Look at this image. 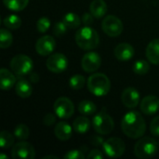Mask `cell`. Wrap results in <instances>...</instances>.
I'll use <instances>...</instances> for the list:
<instances>
[{
  "mask_svg": "<svg viewBox=\"0 0 159 159\" xmlns=\"http://www.w3.org/2000/svg\"><path fill=\"white\" fill-rule=\"evenodd\" d=\"M90 128V121L86 116H78L73 123V129L75 132L83 134L89 131Z\"/></svg>",
  "mask_w": 159,
  "mask_h": 159,
  "instance_id": "obj_22",
  "label": "cell"
},
{
  "mask_svg": "<svg viewBox=\"0 0 159 159\" xmlns=\"http://www.w3.org/2000/svg\"><path fill=\"white\" fill-rule=\"evenodd\" d=\"M33 67L34 63L32 59L24 54H18L14 56L10 61L11 70L19 77H22L30 74L33 70Z\"/></svg>",
  "mask_w": 159,
  "mask_h": 159,
  "instance_id": "obj_6",
  "label": "cell"
},
{
  "mask_svg": "<svg viewBox=\"0 0 159 159\" xmlns=\"http://www.w3.org/2000/svg\"><path fill=\"white\" fill-rule=\"evenodd\" d=\"M16 84V76L7 69L0 70V89L2 90H9Z\"/></svg>",
  "mask_w": 159,
  "mask_h": 159,
  "instance_id": "obj_17",
  "label": "cell"
},
{
  "mask_svg": "<svg viewBox=\"0 0 159 159\" xmlns=\"http://www.w3.org/2000/svg\"><path fill=\"white\" fill-rule=\"evenodd\" d=\"M15 136L12 135L8 131L3 130L0 133V146L2 149H8L9 147L14 145Z\"/></svg>",
  "mask_w": 159,
  "mask_h": 159,
  "instance_id": "obj_27",
  "label": "cell"
},
{
  "mask_svg": "<svg viewBox=\"0 0 159 159\" xmlns=\"http://www.w3.org/2000/svg\"><path fill=\"white\" fill-rule=\"evenodd\" d=\"M3 3L7 8L12 11H20L27 7L29 0H3Z\"/></svg>",
  "mask_w": 159,
  "mask_h": 159,
  "instance_id": "obj_24",
  "label": "cell"
},
{
  "mask_svg": "<svg viewBox=\"0 0 159 159\" xmlns=\"http://www.w3.org/2000/svg\"><path fill=\"white\" fill-rule=\"evenodd\" d=\"M67 29H68V27H67V25L65 24V22L63 20L62 21H58L53 26V34L56 36L60 37V36H62L63 34H65Z\"/></svg>",
  "mask_w": 159,
  "mask_h": 159,
  "instance_id": "obj_33",
  "label": "cell"
},
{
  "mask_svg": "<svg viewBox=\"0 0 159 159\" xmlns=\"http://www.w3.org/2000/svg\"><path fill=\"white\" fill-rule=\"evenodd\" d=\"M75 42L80 48L90 50L98 47L100 37L97 31L90 26L85 25L75 33Z\"/></svg>",
  "mask_w": 159,
  "mask_h": 159,
  "instance_id": "obj_2",
  "label": "cell"
},
{
  "mask_svg": "<svg viewBox=\"0 0 159 159\" xmlns=\"http://www.w3.org/2000/svg\"><path fill=\"white\" fill-rule=\"evenodd\" d=\"M89 12L96 19L102 18L107 12V5L104 0H93L89 6Z\"/></svg>",
  "mask_w": 159,
  "mask_h": 159,
  "instance_id": "obj_20",
  "label": "cell"
},
{
  "mask_svg": "<svg viewBox=\"0 0 159 159\" xmlns=\"http://www.w3.org/2000/svg\"><path fill=\"white\" fill-rule=\"evenodd\" d=\"M94 21V16L91 13H84L82 16V22L86 26H90L93 24Z\"/></svg>",
  "mask_w": 159,
  "mask_h": 159,
  "instance_id": "obj_37",
  "label": "cell"
},
{
  "mask_svg": "<svg viewBox=\"0 0 159 159\" xmlns=\"http://www.w3.org/2000/svg\"><path fill=\"white\" fill-rule=\"evenodd\" d=\"M158 148V143L150 137H144L139 140L134 146V155L141 159L153 157Z\"/></svg>",
  "mask_w": 159,
  "mask_h": 159,
  "instance_id": "obj_4",
  "label": "cell"
},
{
  "mask_svg": "<svg viewBox=\"0 0 159 159\" xmlns=\"http://www.w3.org/2000/svg\"><path fill=\"white\" fill-rule=\"evenodd\" d=\"M158 144H159V142H158Z\"/></svg>",
  "mask_w": 159,
  "mask_h": 159,
  "instance_id": "obj_42",
  "label": "cell"
},
{
  "mask_svg": "<svg viewBox=\"0 0 159 159\" xmlns=\"http://www.w3.org/2000/svg\"><path fill=\"white\" fill-rule=\"evenodd\" d=\"M102 31L111 37H116L123 32V23L119 18L114 15L105 17L102 22Z\"/></svg>",
  "mask_w": 159,
  "mask_h": 159,
  "instance_id": "obj_8",
  "label": "cell"
},
{
  "mask_svg": "<svg viewBox=\"0 0 159 159\" xmlns=\"http://www.w3.org/2000/svg\"><path fill=\"white\" fill-rule=\"evenodd\" d=\"M54 112L58 117L67 119L72 117L75 113V106L73 102L66 97H60L54 102Z\"/></svg>",
  "mask_w": 159,
  "mask_h": 159,
  "instance_id": "obj_9",
  "label": "cell"
},
{
  "mask_svg": "<svg viewBox=\"0 0 159 159\" xmlns=\"http://www.w3.org/2000/svg\"><path fill=\"white\" fill-rule=\"evenodd\" d=\"M90 143H91V144H92L93 146L99 147V146H101V145L102 146V144H103V143H104V140H103V138L101 137V136H92L91 139H90Z\"/></svg>",
  "mask_w": 159,
  "mask_h": 159,
  "instance_id": "obj_39",
  "label": "cell"
},
{
  "mask_svg": "<svg viewBox=\"0 0 159 159\" xmlns=\"http://www.w3.org/2000/svg\"><path fill=\"white\" fill-rule=\"evenodd\" d=\"M13 42V36L7 29L2 28L0 30V47L1 48L5 49L11 46Z\"/></svg>",
  "mask_w": 159,
  "mask_h": 159,
  "instance_id": "obj_28",
  "label": "cell"
},
{
  "mask_svg": "<svg viewBox=\"0 0 159 159\" xmlns=\"http://www.w3.org/2000/svg\"><path fill=\"white\" fill-rule=\"evenodd\" d=\"M56 47V42L51 35H44L35 43V50L41 56L50 55Z\"/></svg>",
  "mask_w": 159,
  "mask_h": 159,
  "instance_id": "obj_13",
  "label": "cell"
},
{
  "mask_svg": "<svg viewBox=\"0 0 159 159\" xmlns=\"http://www.w3.org/2000/svg\"><path fill=\"white\" fill-rule=\"evenodd\" d=\"M41 159H59V157H55V156H45Z\"/></svg>",
  "mask_w": 159,
  "mask_h": 159,
  "instance_id": "obj_40",
  "label": "cell"
},
{
  "mask_svg": "<svg viewBox=\"0 0 159 159\" xmlns=\"http://www.w3.org/2000/svg\"><path fill=\"white\" fill-rule=\"evenodd\" d=\"M142 112L146 116H153L159 110V99L157 96L149 95L144 97L140 104Z\"/></svg>",
  "mask_w": 159,
  "mask_h": 159,
  "instance_id": "obj_15",
  "label": "cell"
},
{
  "mask_svg": "<svg viewBox=\"0 0 159 159\" xmlns=\"http://www.w3.org/2000/svg\"><path fill=\"white\" fill-rule=\"evenodd\" d=\"M54 133L57 139L60 141H68L73 134L72 127L65 121H61L56 124L54 129Z\"/></svg>",
  "mask_w": 159,
  "mask_h": 159,
  "instance_id": "obj_18",
  "label": "cell"
},
{
  "mask_svg": "<svg viewBox=\"0 0 159 159\" xmlns=\"http://www.w3.org/2000/svg\"><path fill=\"white\" fill-rule=\"evenodd\" d=\"M150 131L154 136L159 137V116L155 117L152 120L150 125Z\"/></svg>",
  "mask_w": 159,
  "mask_h": 159,
  "instance_id": "obj_35",
  "label": "cell"
},
{
  "mask_svg": "<svg viewBox=\"0 0 159 159\" xmlns=\"http://www.w3.org/2000/svg\"><path fill=\"white\" fill-rule=\"evenodd\" d=\"M123 133L130 139H139L146 131V123L143 116L137 111L127 113L121 121Z\"/></svg>",
  "mask_w": 159,
  "mask_h": 159,
  "instance_id": "obj_1",
  "label": "cell"
},
{
  "mask_svg": "<svg viewBox=\"0 0 159 159\" xmlns=\"http://www.w3.org/2000/svg\"><path fill=\"white\" fill-rule=\"evenodd\" d=\"M56 122V116H54V114H51V113H48L47 114L44 118H43V123L44 125L49 127V126H52L54 123Z\"/></svg>",
  "mask_w": 159,
  "mask_h": 159,
  "instance_id": "obj_36",
  "label": "cell"
},
{
  "mask_svg": "<svg viewBox=\"0 0 159 159\" xmlns=\"http://www.w3.org/2000/svg\"><path fill=\"white\" fill-rule=\"evenodd\" d=\"M50 20L48 17H41L37 21H36V29L39 33L43 34L46 33L49 27H50Z\"/></svg>",
  "mask_w": 159,
  "mask_h": 159,
  "instance_id": "obj_32",
  "label": "cell"
},
{
  "mask_svg": "<svg viewBox=\"0 0 159 159\" xmlns=\"http://www.w3.org/2000/svg\"><path fill=\"white\" fill-rule=\"evenodd\" d=\"M85 83H86L85 77L81 75H75L69 80V85H70L71 89H73L75 90L81 89L85 86Z\"/></svg>",
  "mask_w": 159,
  "mask_h": 159,
  "instance_id": "obj_31",
  "label": "cell"
},
{
  "mask_svg": "<svg viewBox=\"0 0 159 159\" xmlns=\"http://www.w3.org/2000/svg\"><path fill=\"white\" fill-rule=\"evenodd\" d=\"M86 157L83 151L80 150H71L69 152H67L63 158L64 159H84Z\"/></svg>",
  "mask_w": 159,
  "mask_h": 159,
  "instance_id": "obj_34",
  "label": "cell"
},
{
  "mask_svg": "<svg viewBox=\"0 0 159 159\" xmlns=\"http://www.w3.org/2000/svg\"><path fill=\"white\" fill-rule=\"evenodd\" d=\"M103 154L100 151V150H98V149H94V150H92V151H90L89 153V155H88V157H87V158H92V159H102L103 158Z\"/></svg>",
  "mask_w": 159,
  "mask_h": 159,
  "instance_id": "obj_38",
  "label": "cell"
},
{
  "mask_svg": "<svg viewBox=\"0 0 159 159\" xmlns=\"http://www.w3.org/2000/svg\"><path fill=\"white\" fill-rule=\"evenodd\" d=\"M62 20L65 22V24L67 25L68 28L76 29V28H78L80 26L82 20L80 19V17L77 14L73 13V12H69V13L64 15Z\"/></svg>",
  "mask_w": 159,
  "mask_h": 159,
  "instance_id": "obj_25",
  "label": "cell"
},
{
  "mask_svg": "<svg viewBox=\"0 0 159 159\" xmlns=\"http://www.w3.org/2000/svg\"><path fill=\"white\" fill-rule=\"evenodd\" d=\"M88 89L95 96L102 97L108 94L111 89V82L107 75L102 73L91 75L88 78Z\"/></svg>",
  "mask_w": 159,
  "mask_h": 159,
  "instance_id": "obj_3",
  "label": "cell"
},
{
  "mask_svg": "<svg viewBox=\"0 0 159 159\" xmlns=\"http://www.w3.org/2000/svg\"><path fill=\"white\" fill-rule=\"evenodd\" d=\"M102 64V59L97 52L86 53L81 61V66L86 73L96 72Z\"/></svg>",
  "mask_w": 159,
  "mask_h": 159,
  "instance_id": "obj_12",
  "label": "cell"
},
{
  "mask_svg": "<svg viewBox=\"0 0 159 159\" xmlns=\"http://www.w3.org/2000/svg\"><path fill=\"white\" fill-rule=\"evenodd\" d=\"M92 126L94 130L101 135H107L114 130V119L108 115L105 108H102L92 119Z\"/></svg>",
  "mask_w": 159,
  "mask_h": 159,
  "instance_id": "obj_5",
  "label": "cell"
},
{
  "mask_svg": "<svg viewBox=\"0 0 159 159\" xmlns=\"http://www.w3.org/2000/svg\"><path fill=\"white\" fill-rule=\"evenodd\" d=\"M121 100H122L123 104L127 108L133 109V108L137 107V105L139 104L141 96H140L139 91L136 89L130 87V88H127L123 90Z\"/></svg>",
  "mask_w": 159,
  "mask_h": 159,
  "instance_id": "obj_14",
  "label": "cell"
},
{
  "mask_svg": "<svg viewBox=\"0 0 159 159\" xmlns=\"http://www.w3.org/2000/svg\"><path fill=\"white\" fill-rule=\"evenodd\" d=\"M102 149L107 157L112 158H118L123 156L126 150V144L120 138H110L104 141Z\"/></svg>",
  "mask_w": 159,
  "mask_h": 159,
  "instance_id": "obj_7",
  "label": "cell"
},
{
  "mask_svg": "<svg viewBox=\"0 0 159 159\" xmlns=\"http://www.w3.org/2000/svg\"><path fill=\"white\" fill-rule=\"evenodd\" d=\"M15 90L18 96H20V98L26 99L32 95L33 88L27 80L20 79L15 85Z\"/></svg>",
  "mask_w": 159,
  "mask_h": 159,
  "instance_id": "obj_21",
  "label": "cell"
},
{
  "mask_svg": "<svg viewBox=\"0 0 159 159\" xmlns=\"http://www.w3.org/2000/svg\"><path fill=\"white\" fill-rule=\"evenodd\" d=\"M0 159H7V156H6L4 154H1L0 155Z\"/></svg>",
  "mask_w": 159,
  "mask_h": 159,
  "instance_id": "obj_41",
  "label": "cell"
},
{
  "mask_svg": "<svg viewBox=\"0 0 159 159\" xmlns=\"http://www.w3.org/2000/svg\"><path fill=\"white\" fill-rule=\"evenodd\" d=\"M134 48L128 43H121L115 48V56L118 61H127L134 56Z\"/></svg>",
  "mask_w": 159,
  "mask_h": 159,
  "instance_id": "obj_16",
  "label": "cell"
},
{
  "mask_svg": "<svg viewBox=\"0 0 159 159\" xmlns=\"http://www.w3.org/2000/svg\"><path fill=\"white\" fill-rule=\"evenodd\" d=\"M78 111L81 115L83 116H92L96 113L97 111V107L95 105L94 102H90V101H88V100H85V101H82L79 105H78Z\"/></svg>",
  "mask_w": 159,
  "mask_h": 159,
  "instance_id": "obj_23",
  "label": "cell"
},
{
  "mask_svg": "<svg viewBox=\"0 0 159 159\" xmlns=\"http://www.w3.org/2000/svg\"><path fill=\"white\" fill-rule=\"evenodd\" d=\"M146 57L153 64H159V38L152 40L146 48Z\"/></svg>",
  "mask_w": 159,
  "mask_h": 159,
  "instance_id": "obj_19",
  "label": "cell"
},
{
  "mask_svg": "<svg viewBox=\"0 0 159 159\" xmlns=\"http://www.w3.org/2000/svg\"><path fill=\"white\" fill-rule=\"evenodd\" d=\"M150 70V65L149 63L144 61V60H140L137 61L134 64H133V71L134 73H136L137 75H145L149 72Z\"/></svg>",
  "mask_w": 159,
  "mask_h": 159,
  "instance_id": "obj_30",
  "label": "cell"
},
{
  "mask_svg": "<svg viewBox=\"0 0 159 159\" xmlns=\"http://www.w3.org/2000/svg\"><path fill=\"white\" fill-rule=\"evenodd\" d=\"M11 157L13 159H34L35 151L31 143L21 141L13 145Z\"/></svg>",
  "mask_w": 159,
  "mask_h": 159,
  "instance_id": "obj_10",
  "label": "cell"
},
{
  "mask_svg": "<svg viewBox=\"0 0 159 159\" xmlns=\"http://www.w3.org/2000/svg\"><path fill=\"white\" fill-rule=\"evenodd\" d=\"M48 69L55 74H60L64 72L68 67V60L66 56L62 53H55L48 57L47 60Z\"/></svg>",
  "mask_w": 159,
  "mask_h": 159,
  "instance_id": "obj_11",
  "label": "cell"
},
{
  "mask_svg": "<svg viewBox=\"0 0 159 159\" xmlns=\"http://www.w3.org/2000/svg\"><path fill=\"white\" fill-rule=\"evenodd\" d=\"M16 139L20 141H25L30 136V129L29 128L24 124H19L15 129L13 132Z\"/></svg>",
  "mask_w": 159,
  "mask_h": 159,
  "instance_id": "obj_29",
  "label": "cell"
},
{
  "mask_svg": "<svg viewBox=\"0 0 159 159\" xmlns=\"http://www.w3.org/2000/svg\"><path fill=\"white\" fill-rule=\"evenodd\" d=\"M3 23H4V25L7 29L16 30V29H19L20 27V25H21V20H20V18L19 16L14 15V14H11V15L7 16L4 19Z\"/></svg>",
  "mask_w": 159,
  "mask_h": 159,
  "instance_id": "obj_26",
  "label": "cell"
}]
</instances>
